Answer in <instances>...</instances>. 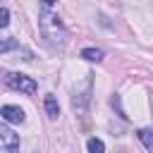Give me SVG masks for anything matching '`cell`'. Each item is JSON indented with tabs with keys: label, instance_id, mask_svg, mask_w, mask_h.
<instances>
[{
	"label": "cell",
	"instance_id": "obj_2",
	"mask_svg": "<svg viewBox=\"0 0 153 153\" xmlns=\"http://www.w3.org/2000/svg\"><path fill=\"white\" fill-rule=\"evenodd\" d=\"M38 24H41V33H43L45 38L55 41L57 36H62V22H60L57 14H53V12H41ZM57 41H60V38H57Z\"/></svg>",
	"mask_w": 153,
	"mask_h": 153
},
{
	"label": "cell",
	"instance_id": "obj_9",
	"mask_svg": "<svg viewBox=\"0 0 153 153\" xmlns=\"http://www.w3.org/2000/svg\"><path fill=\"white\" fill-rule=\"evenodd\" d=\"M12 48H17V41L14 38H0V53H7Z\"/></svg>",
	"mask_w": 153,
	"mask_h": 153
},
{
	"label": "cell",
	"instance_id": "obj_10",
	"mask_svg": "<svg viewBox=\"0 0 153 153\" xmlns=\"http://www.w3.org/2000/svg\"><path fill=\"white\" fill-rule=\"evenodd\" d=\"M7 24H10V12H7L5 7H0V29L7 26Z\"/></svg>",
	"mask_w": 153,
	"mask_h": 153
},
{
	"label": "cell",
	"instance_id": "obj_4",
	"mask_svg": "<svg viewBox=\"0 0 153 153\" xmlns=\"http://www.w3.org/2000/svg\"><path fill=\"white\" fill-rule=\"evenodd\" d=\"M0 117L10 124H22L24 122V110L17 108V105H2L0 108Z\"/></svg>",
	"mask_w": 153,
	"mask_h": 153
},
{
	"label": "cell",
	"instance_id": "obj_6",
	"mask_svg": "<svg viewBox=\"0 0 153 153\" xmlns=\"http://www.w3.org/2000/svg\"><path fill=\"white\" fill-rule=\"evenodd\" d=\"M81 57L88 60V62H100L103 60V50H98V48H84L81 50Z\"/></svg>",
	"mask_w": 153,
	"mask_h": 153
},
{
	"label": "cell",
	"instance_id": "obj_7",
	"mask_svg": "<svg viewBox=\"0 0 153 153\" xmlns=\"http://www.w3.org/2000/svg\"><path fill=\"white\" fill-rule=\"evenodd\" d=\"M86 148H88V153H105L103 141H100V139H96V136H91V139L86 141Z\"/></svg>",
	"mask_w": 153,
	"mask_h": 153
},
{
	"label": "cell",
	"instance_id": "obj_3",
	"mask_svg": "<svg viewBox=\"0 0 153 153\" xmlns=\"http://www.w3.org/2000/svg\"><path fill=\"white\" fill-rule=\"evenodd\" d=\"M0 153H19V136L0 122Z\"/></svg>",
	"mask_w": 153,
	"mask_h": 153
},
{
	"label": "cell",
	"instance_id": "obj_1",
	"mask_svg": "<svg viewBox=\"0 0 153 153\" xmlns=\"http://www.w3.org/2000/svg\"><path fill=\"white\" fill-rule=\"evenodd\" d=\"M0 79L10 86V88H14V91H22V93H36V81L31 79V76H26V74H17V72H5V69H0Z\"/></svg>",
	"mask_w": 153,
	"mask_h": 153
},
{
	"label": "cell",
	"instance_id": "obj_5",
	"mask_svg": "<svg viewBox=\"0 0 153 153\" xmlns=\"http://www.w3.org/2000/svg\"><path fill=\"white\" fill-rule=\"evenodd\" d=\"M45 115L50 117V120H57V115H60V105H57V98L55 96H45Z\"/></svg>",
	"mask_w": 153,
	"mask_h": 153
},
{
	"label": "cell",
	"instance_id": "obj_8",
	"mask_svg": "<svg viewBox=\"0 0 153 153\" xmlns=\"http://www.w3.org/2000/svg\"><path fill=\"white\" fill-rule=\"evenodd\" d=\"M139 139H141V143L146 146V151L153 148V134H151V129H139Z\"/></svg>",
	"mask_w": 153,
	"mask_h": 153
},
{
	"label": "cell",
	"instance_id": "obj_11",
	"mask_svg": "<svg viewBox=\"0 0 153 153\" xmlns=\"http://www.w3.org/2000/svg\"><path fill=\"white\" fill-rule=\"evenodd\" d=\"M41 2H43L45 7H53V5H55V0H41Z\"/></svg>",
	"mask_w": 153,
	"mask_h": 153
}]
</instances>
